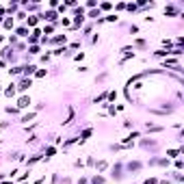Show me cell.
I'll use <instances>...</instances> for the list:
<instances>
[{
	"instance_id": "obj_1",
	"label": "cell",
	"mask_w": 184,
	"mask_h": 184,
	"mask_svg": "<svg viewBox=\"0 0 184 184\" xmlns=\"http://www.w3.org/2000/svg\"><path fill=\"white\" fill-rule=\"evenodd\" d=\"M30 87H33V80H30V78H22L19 85L15 87V91H22V93H24V91H28Z\"/></svg>"
},
{
	"instance_id": "obj_2",
	"label": "cell",
	"mask_w": 184,
	"mask_h": 184,
	"mask_svg": "<svg viewBox=\"0 0 184 184\" xmlns=\"http://www.w3.org/2000/svg\"><path fill=\"white\" fill-rule=\"evenodd\" d=\"M30 104H33V100H30V95H22V97H19V100H17V104H15V106H17L19 111H24V108H28Z\"/></svg>"
},
{
	"instance_id": "obj_3",
	"label": "cell",
	"mask_w": 184,
	"mask_h": 184,
	"mask_svg": "<svg viewBox=\"0 0 184 184\" xmlns=\"http://www.w3.org/2000/svg\"><path fill=\"white\" fill-rule=\"evenodd\" d=\"M91 134H93V128H85V130H83V134H80V139H78V141H80V143H85V141H87Z\"/></svg>"
},
{
	"instance_id": "obj_4",
	"label": "cell",
	"mask_w": 184,
	"mask_h": 184,
	"mask_svg": "<svg viewBox=\"0 0 184 184\" xmlns=\"http://www.w3.org/2000/svg\"><path fill=\"white\" fill-rule=\"evenodd\" d=\"M35 115H37V111H30V113H26V115H22L19 121H22V124H28L30 119H35Z\"/></svg>"
},
{
	"instance_id": "obj_5",
	"label": "cell",
	"mask_w": 184,
	"mask_h": 184,
	"mask_svg": "<svg viewBox=\"0 0 184 184\" xmlns=\"http://www.w3.org/2000/svg\"><path fill=\"white\" fill-rule=\"evenodd\" d=\"M113 178H115V180H121V163H117V165L113 167Z\"/></svg>"
},
{
	"instance_id": "obj_6",
	"label": "cell",
	"mask_w": 184,
	"mask_h": 184,
	"mask_svg": "<svg viewBox=\"0 0 184 184\" xmlns=\"http://www.w3.org/2000/svg\"><path fill=\"white\" fill-rule=\"evenodd\" d=\"M28 28H26V26H19L17 30H15V37H28Z\"/></svg>"
},
{
	"instance_id": "obj_7",
	"label": "cell",
	"mask_w": 184,
	"mask_h": 184,
	"mask_svg": "<svg viewBox=\"0 0 184 184\" xmlns=\"http://www.w3.org/2000/svg\"><path fill=\"white\" fill-rule=\"evenodd\" d=\"M87 17H91V19H102V13H100V9H93V11H89V13H87Z\"/></svg>"
},
{
	"instance_id": "obj_8",
	"label": "cell",
	"mask_w": 184,
	"mask_h": 184,
	"mask_svg": "<svg viewBox=\"0 0 184 184\" xmlns=\"http://www.w3.org/2000/svg\"><path fill=\"white\" fill-rule=\"evenodd\" d=\"M15 93H17V91H15V85H9V87L5 89V95H7V97H13Z\"/></svg>"
},
{
	"instance_id": "obj_9",
	"label": "cell",
	"mask_w": 184,
	"mask_h": 184,
	"mask_svg": "<svg viewBox=\"0 0 184 184\" xmlns=\"http://www.w3.org/2000/svg\"><path fill=\"white\" fill-rule=\"evenodd\" d=\"M141 167H143V163H136V160H134V163H130V165H128V171H139Z\"/></svg>"
},
{
	"instance_id": "obj_10",
	"label": "cell",
	"mask_w": 184,
	"mask_h": 184,
	"mask_svg": "<svg viewBox=\"0 0 184 184\" xmlns=\"http://www.w3.org/2000/svg\"><path fill=\"white\" fill-rule=\"evenodd\" d=\"M180 152H182L180 147H173V150H169V152H167V156H169V158H178V156H180Z\"/></svg>"
},
{
	"instance_id": "obj_11",
	"label": "cell",
	"mask_w": 184,
	"mask_h": 184,
	"mask_svg": "<svg viewBox=\"0 0 184 184\" xmlns=\"http://www.w3.org/2000/svg\"><path fill=\"white\" fill-rule=\"evenodd\" d=\"M95 169H97V171H106V169H108V163H106V160H100V163L95 165Z\"/></svg>"
},
{
	"instance_id": "obj_12",
	"label": "cell",
	"mask_w": 184,
	"mask_h": 184,
	"mask_svg": "<svg viewBox=\"0 0 184 184\" xmlns=\"http://www.w3.org/2000/svg\"><path fill=\"white\" fill-rule=\"evenodd\" d=\"M54 154H56V147H46V160H50Z\"/></svg>"
},
{
	"instance_id": "obj_13",
	"label": "cell",
	"mask_w": 184,
	"mask_h": 184,
	"mask_svg": "<svg viewBox=\"0 0 184 184\" xmlns=\"http://www.w3.org/2000/svg\"><path fill=\"white\" fill-rule=\"evenodd\" d=\"M104 182H106V180L102 178V175H93L91 178V184H104Z\"/></svg>"
},
{
	"instance_id": "obj_14",
	"label": "cell",
	"mask_w": 184,
	"mask_h": 184,
	"mask_svg": "<svg viewBox=\"0 0 184 184\" xmlns=\"http://www.w3.org/2000/svg\"><path fill=\"white\" fill-rule=\"evenodd\" d=\"M37 19H39V15H30V17L26 19V24H28V26H35V24H37Z\"/></svg>"
},
{
	"instance_id": "obj_15",
	"label": "cell",
	"mask_w": 184,
	"mask_h": 184,
	"mask_svg": "<svg viewBox=\"0 0 184 184\" xmlns=\"http://www.w3.org/2000/svg\"><path fill=\"white\" fill-rule=\"evenodd\" d=\"M5 111L9 113V115H17V113H19V108H17V106H7Z\"/></svg>"
},
{
	"instance_id": "obj_16",
	"label": "cell",
	"mask_w": 184,
	"mask_h": 184,
	"mask_svg": "<svg viewBox=\"0 0 184 184\" xmlns=\"http://www.w3.org/2000/svg\"><path fill=\"white\" fill-rule=\"evenodd\" d=\"M39 160H41V156H33V158H28V163H26V167L35 165V163H39Z\"/></svg>"
},
{
	"instance_id": "obj_17",
	"label": "cell",
	"mask_w": 184,
	"mask_h": 184,
	"mask_svg": "<svg viewBox=\"0 0 184 184\" xmlns=\"http://www.w3.org/2000/svg\"><path fill=\"white\" fill-rule=\"evenodd\" d=\"M5 28H13V17H5Z\"/></svg>"
},
{
	"instance_id": "obj_18",
	"label": "cell",
	"mask_w": 184,
	"mask_h": 184,
	"mask_svg": "<svg viewBox=\"0 0 184 184\" xmlns=\"http://www.w3.org/2000/svg\"><path fill=\"white\" fill-rule=\"evenodd\" d=\"M111 7H113L111 2H102V5L97 7V9H102V11H108V9H111Z\"/></svg>"
},
{
	"instance_id": "obj_19",
	"label": "cell",
	"mask_w": 184,
	"mask_h": 184,
	"mask_svg": "<svg viewBox=\"0 0 184 184\" xmlns=\"http://www.w3.org/2000/svg\"><path fill=\"white\" fill-rule=\"evenodd\" d=\"M104 22H117V15H115V13L106 15V17H104Z\"/></svg>"
},
{
	"instance_id": "obj_20",
	"label": "cell",
	"mask_w": 184,
	"mask_h": 184,
	"mask_svg": "<svg viewBox=\"0 0 184 184\" xmlns=\"http://www.w3.org/2000/svg\"><path fill=\"white\" fill-rule=\"evenodd\" d=\"M44 33H46V35H52V33H54V26H52V24H48V26L44 28Z\"/></svg>"
},
{
	"instance_id": "obj_21",
	"label": "cell",
	"mask_w": 184,
	"mask_h": 184,
	"mask_svg": "<svg viewBox=\"0 0 184 184\" xmlns=\"http://www.w3.org/2000/svg\"><path fill=\"white\" fill-rule=\"evenodd\" d=\"M28 52L30 54H39V46H28Z\"/></svg>"
},
{
	"instance_id": "obj_22",
	"label": "cell",
	"mask_w": 184,
	"mask_h": 184,
	"mask_svg": "<svg viewBox=\"0 0 184 184\" xmlns=\"http://www.w3.org/2000/svg\"><path fill=\"white\" fill-rule=\"evenodd\" d=\"M115 97H117L115 91H108V104H111V102H115Z\"/></svg>"
},
{
	"instance_id": "obj_23",
	"label": "cell",
	"mask_w": 184,
	"mask_h": 184,
	"mask_svg": "<svg viewBox=\"0 0 184 184\" xmlns=\"http://www.w3.org/2000/svg\"><path fill=\"white\" fill-rule=\"evenodd\" d=\"M165 13H167V15H175V7H167Z\"/></svg>"
},
{
	"instance_id": "obj_24",
	"label": "cell",
	"mask_w": 184,
	"mask_h": 184,
	"mask_svg": "<svg viewBox=\"0 0 184 184\" xmlns=\"http://www.w3.org/2000/svg\"><path fill=\"white\" fill-rule=\"evenodd\" d=\"M46 74H48V72H46V69H39V72H35V76H37V78H44Z\"/></svg>"
},
{
	"instance_id": "obj_25",
	"label": "cell",
	"mask_w": 184,
	"mask_h": 184,
	"mask_svg": "<svg viewBox=\"0 0 184 184\" xmlns=\"http://www.w3.org/2000/svg\"><path fill=\"white\" fill-rule=\"evenodd\" d=\"M143 184H158V180H156V178H147Z\"/></svg>"
},
{
	"instance_id": "obj_26",
	"label": "cell",
	"mask_w": 184,
	"mask_h": 184,
	"mask_svg": "<svg viewBox=\"0 0 184 184\" xmlns=\"http://www.w3.org/2000/svg\"><path fill=\"white\" fill-rule=\"evenodd\" d=\"M163 46H165V48L169 50V48H171V39H163Z\"/></svg>"
},
{
	"instance_id": "obj_27",
	"label": "cell",
	"mask_w": 184,
	"mask_h": 184,
	"mask_svg": "<svg viewBox=\"0 0 184 184\" xmlns=\"http://www.w3.org/2000/svg\"><path fill=\"white\" fill-rule=\"evenodd\" d=\"M182 167H184V165H182V160H180V158H178V160H175V169H178V171H180V169H182Z\"/></svg>"
},
{
	"instance_id": "obj_28",
	"label": "cell",
	"mask_w": 184,
	"mask_h": 184,
	"mask_svg": "<svg viewBox=\"0 0 184 184\" xmlns=\"http://www.w3.org/2000/svg\"><path fill=\"white\" fill-rule=\"evenodd\" d=\"M78 72L85 74V72H89V67H87V65H80V67H78Z\"/></svg>"
},
{
	"instance_id": "obj_29",
	"label": "cell",
	"mask_w": 184,
	"mask_h": 184,
	"mask_svg": "<svg viewBox=\"0 0 184 184\" xmlns=\"http://www.w3.org/2000/svg\"><path fill=\"white\" fill-rule=\"evenodd\" d=\"M44 180H46V175H41V178H39V180H35L33 184H41V182H44Z\"/></svg>"
},
{
	"instance_id": "obj_30",
	"label": "cell",
	"mask_w": 184,
	"mask_h": 184,
	"mask_svg": "<svg viewBox=\"0 0 184 184\" xmlns=\"http://www.w3.org/2000/svg\"><path fill=\"white\" fill-rule=\"evenodd\" d=\"M158 184H171V182H169V178H165V180H160Z\"/></svg>"
},
{
	"instance_id": "obj_31",
	"label": "cell",
	"mask_w": 184,
	"mask_h": 184,
	"mask_svg": "<svg viewBox=\"0 0 184 184\" xmlns=\"http://www.w3.org/2000/svg\"><path fill=\"white\" fill-rule=\"evenodd\" d=\"M78 184H87V178H80V182Z\"/></svg>"
},
{
	"instance_id": "obj_32",
	"label": "cell",
	"mask_w": 184,
	"mask_h": 184,
	"mask_svg": "<svg viewBox=\"0 0 184 184\" xmlns=\"http://www.w3.org/2000/svg\"><path fill=\"white\" fill-rule=\"evenodd\" d=\"M0 41H5V37H2V35H0Z\"/></svg>"
}]
</instances>
